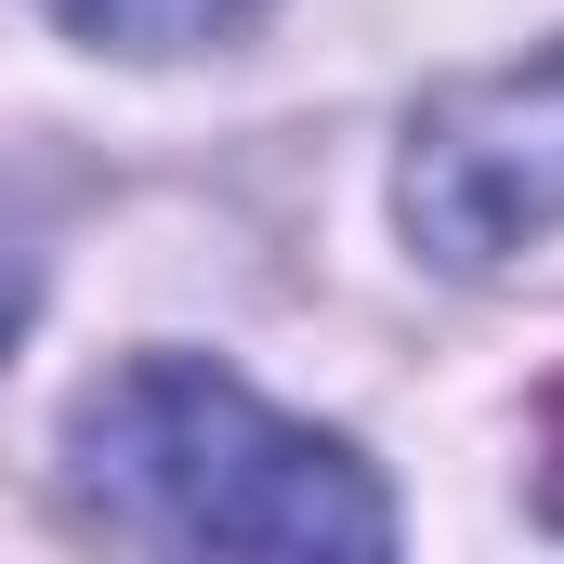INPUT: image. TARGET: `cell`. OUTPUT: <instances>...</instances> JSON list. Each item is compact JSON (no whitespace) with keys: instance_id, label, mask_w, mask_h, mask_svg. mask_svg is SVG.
<instances>
[{"instance_id":"cell-4","label":"cell","mask_w":564,"mask_h":564,"mask_svg":"<svg viewBox=\"0 0 564 564\" xmlns=\"http://www.w3.org/2000/svg\"><path fill=\"white\" fill-rule=\"evenodd\" d=\"M26 302H40V263L0 237V355H13V328H26Z\"/></svg>"},{"instance_id":"cell-2","label":"cell","mask_w":564,"mask_h":564,"mask_svg":"<svg viewBox=\"0 0 564 564\" xmlns=\"http://www.w3.org/2000/svg\"><path fill=\"white\" fill-rule=\"evenodd\" d=\"M394 224L446 276H499L512 250L564 237V40L421 93L394 158Z\"/></svg>"},{"instance_id":"cell-1","label":"cell","mask_w":564,"mask_h":564,"mask_svg":"<svg viewBox=\"0 0 564 564\" xmlns=\"http://www.w3.org/2000/svg\"><path fill=\"white\" fill-rule=\"evenodd\" d=\"M66 512L119 552H250V564H381L394 486L328 421H289L224 355L144 341L66 408Z\"/></svg>"},{"instance_id":"cell-3","label":"cell","mask_w":564,"mask_h":564,"mask_svg":"<svg viewBox=\"0 0 564 564\" xmlns=\"http://www.w3.org/2000/svg\"><path fill=\"white\" fill-rule=\"evenodd\" d=\"M79 53H119V66H197V53H237L263 40L276 0H40Z\"/></svg>"}]
</instances>
